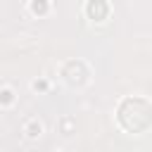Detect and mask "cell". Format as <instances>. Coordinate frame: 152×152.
Wrapping results in <instances>:
<instances>
[{
  "mask_svg": "<svg viewBox=\"0 0 152 152\" xmlns=\"http://www.w3.org/2000/svg\"><path fill=\"white\" fill-rule=\"evenodd\" d=\"M107 10H109V7H107L104 2H88V5H86V12H88L93 19H102V17L107 14Z\"/></svg>",
  "mask_w": 152,
  "mask_h": 152,
  "instance_id": "cell-1",
  "label": "cell"
}]
</instances>
